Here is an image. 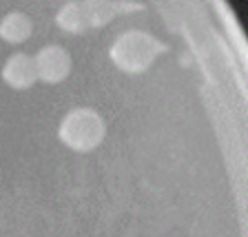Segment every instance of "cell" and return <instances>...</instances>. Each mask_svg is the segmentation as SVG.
<instances>
[{
	"instance_id": "1",
	"label": "cell",
	"mask_w": 248,
	"mask_h": 237,
	"mask_svg": "<svg viewBox=\"0 0 248 237\" xmlns=\"http://www.w3.org/2000/svg\"><path fill=\"white\" fill-rule=\"evenodd\" d=\"M162 51H166V45H162L149 31L129 29L118 33V38L111 42L108 58L126 76H140L153 67Z\"/></svg>"
},
{
	"instance_id": "2",
	"label": "cell",
	"mask_w": 248,
	"mask_h": 237,
	"mask_svg": "<svg viewBox=\"0 0 248 237\" xmlns=\"http://www.w3.org/2000/svg\"><path fill=\"white\" fill-rule=\"evenodd\" d=\"M58 138L67 149L76 153H89L98 149L107 138V124L104 118L89 107L71 109L58 126Z\"/></svg>"
},
{
	"instance_id": "3",
	"label": "cell",
	"mask_w": 248,
	"mask_h": 237,
	"mask_svg": "<svg viewBox=\"0 0 248 237\" xmlns=\"http://www.w3.org/2000/svg\"><path fill=\"white\" fill-rule=\"evenodd\" d=\"M118 9H122V7L113 5V2H93V0L67 2L58 9L56 25L67 33H82L87 29L108 22Z\"/></svg>"
},
{
	"instance_id": "4",
	"label": "cell",
	"mask_w": 248,
	"mask_h": 237,
	"mask_svg": "<svg viewBox=\"0 0 248 237\" xmlns=\"http://www.w3.org/2000/svg\"><path fill=\"white\" fill-rule=\"evenodd\" d=\"M36 64V76L38 80L46 84H60L69 78L73 69V60L69 56V51L60 45H46L33 58Z\"/></svg>"
},
{
	"instance_id": "5",
	"label": "cell",
	"mask_w": 248,
	"mask_h": 237,
	"mask_svg": "<svg viewBox=\"0 0 248 237\" xmlns=\"http://www.w3.org/2000/svg\"><path fill=\"white\" fill-rule=\"evenodd\" d=\"M0 78L7 87L16 89V91H27L38 82L36 76V64L33 58L27 53H11L5 60L2 69H0Z\"/></svg>"
},
{
	"instance_id": "6",
	"label": "cell",
	"mask_w": 248,
	"mask_h": 237,
	"mask_svg": "<svg viewBox=\"0 0 248 237\" xmlns=\"http://www.w3.org/2000/svg\"><path fill=\"white\" fill-rule=\"evenodd\" d=\"M33 33V22L22 11H9L0 18V40L7 45H22Z\"/></svg>"
}]
</instances>
